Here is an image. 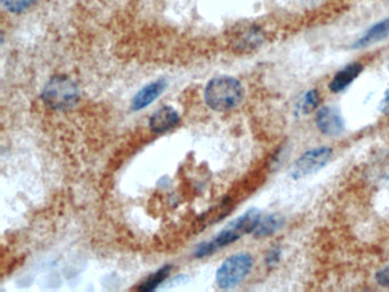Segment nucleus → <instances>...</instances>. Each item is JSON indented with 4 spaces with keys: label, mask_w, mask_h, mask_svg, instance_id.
<instances>
[{
    "label": "nucleus",
    "mask_w": 389,
    "mask_h": 292,
    "mask_svg": "<svg viewBox=\"0 0 389 292\" xmlns=\"http://www.w3.org/2000/svg\"><path fill=\"white\" fill-rule=\"evenodd\" d=\"M244 100V87L239 80L227 75L211 79L205 89V101L211 110H233Z\"/></svg>",
    "instance_id": "1"
},
{
    "label": "nucleus",
    "mask_w": 389,
    "mask_h": 292,
    "mask_svg": "<svg viewBox=\"0 0 389 292\" xmlns=\"http://www.w3.org/2000/svg\"><path fill=\"white\" fill-rule=\"evenodd\" d=\"M42 98L53 110L68 111L78 104L80 94L77 84L71 79L64 75H55L46 82Z\"/></svg>",
    "instance_id": "2"
},
{
    "label": "nucleus",
    "mask_w": 389,
    "mask_h": 292,
    "mask_svg": "<svg viewBox=\"0 0 389 292\" xmlns=\"http://www.w3.org/2000/svg\"><path fill=\"white\" fill-rule=\"evenodd\" d=\"M253 258L246 253H235L221 264L216 273V283L221 289H232L246 279L253 268Z\"/></svg>",
    "instance_id": "3"
},
{
    "label": "nucleus",
    "mask_w": 389,
    "mask_h": 292,
    "mask_svg": "<svg viewBox=\"0 0 389 292\" xmlns=\"http://www.w3.org/2000/svg\"><path fill=\"white\" fill-rule=\"evenodd\" d=\"M260 217H262V215L257 209H250L249 211H246V214L234 219L233 221H230L221 233H218L214 240L209 242L211 249L215 253L221 248L233 244L246 234L253 233Z\"/></svg>",
    "instance_id": "4"
},
{
    "label": "nucleus",
    "mask_w": 389,
    "mask_h": 292,
    "mask_svg": "<svg viewBox=\"0 0 389 292\" xmlns=\"http://www.w3.org/2000/svg\"><path fill=\"white\" fill-rule=\"evenodd\" d=\"M332 156V149L327 146H320L316 149H311L296 160L291 168V177L293 179H300L305 176L311 175L318 172L320 169L328 163Z\"/></svg>",
    "instance_id": "5"
},
{
    "label": "nucleus",
    "mask_w": 389,
    "mask_h": 292,
    "mask_svg": "<svg viewBox=\"0 0 389 292\" xmlns=\"http://www.w3.org/2000/svg\"><path fill=\"white\" fill-rule=\"evenodd\" d=\"M315 121L320 131L327 136H338L344 131V120L334 107H321L316 113Z\"/></svg>",
    "instance_id": "6"
},
{
    "label": "nucleus",
    "mask_w": 389,
    "mask_h": 292,
    "mask_svg": "<svg viewBox=\"0 0 389 292\" xmlns=\"http://www.w3.org/2000/svg\"><path fill=\"white\" fill-rule=\"evenodd\" d=\"M168 82L163 78L156 79V82H150L142 89L137 91L136 95L132 100V110L141 111L152 104L153 102L163 95Z\"/></svg>",
    "instance_id": "7"
},
{
    "label": "nucleus",
    "mask_w": 389,
    "mask_h": 292,
    "mask_svg": "<svg viewBox=\"0 0 389 292\" xmlns=\"http://www.w3.org/2000/svg\"><path fill=\"white\" fill-rule=\"evenodd\" d=\"M179 114L172 107H163L151 116L149 126L153 133H167L179 124Z\"/></svg>",
    "instance_id": "8"
},
{
    "label": "nucleus",
    "mask_w": 389,
    "mask_h": 292,
    "mask_svg": "<svg viewBox=\"0 0 389 292\" xmlns=\"http://www.w3.org/2000/svg\"><path fill=\"white\" fill-rule=\"evenodd\" d=\"M362 65L353 63L343 69L334 75L329 84V88L332 93H341L350 86L362 72Z\"/></svg>",
    "instance_id": "9"
},
{
    "label": "nucleus",
    "mask_w": 389,
    "mask_h": 292,
    "mask_svg": "<svg viewBox=\"0 0 389 292\" xmlns=\"http://www.w3.org/2000/svg\"><path fill=\"white\" fill-rule=\"evenodd\" d=\"M389 36V19L377 23L371 26L367 33H364L363 37L355 42L356 48H363L368 46L373 45L377 42H381Z\"/></svg>",
    "instance_id": "10"
},
{
    "label": "nucleus",
    "mask_w": 389,
    "mask_h": 292,
    "mask_svg": "<svg viewBox=\"0 0 389 292\" xmlns=\"http://www.w3.org/2000/svg\"><path fill=\"white\" fill-rule=\"evenodd\" d=\"M264 42V35L262 30L257 29L255 26H249L240 33L237 37V47L241 51L248 52L253 51L256 47H260Z\"/></svg>",
    "instance_id": "11"
},
{
    "label": "nucleus",
    "mask_w": 389,
    "mask_h": 292,
    "mask_svg": "<svg viewBox=\"0 0 389 292\" xmlns=\"http://www.w3.org/2000/svg\"><path fill=\"white\" fill-rule=\"evenodd\" d=\"M283 219L276 215H267L265 217H260L257 223L253 234L256 237H269L276 230L282 228Z\"/></svg>",
    "instance_id": "12"
},
{
    "label": "nucleus",
    "mask_w": 389,
    "mask_h": 292,
    "mask_svg": "<svg viewBox=\"0 0 389 292\" xmlns=\"http://www.w3.org/2000/svg\"><path fill=\"white\" fill-rule=\"evenodd\" d=\"M170 271H172V266H169V265L161 267L160 270L156 271V273H153L152 275H150L149 277L137 288V290H140V291H153V290L158 289L159 286L163 284V281L168 277L169 274H170Z\"/></svg>",
    "instance_id": "13"
},
{
    "label": "nucleus",
    "mask_w": 389,
    "mask_h": 292,
    "mask_svg": "<svg viewBox=\"0 0 389 292\" xmlns=\"http://www.w3.org/2000/svg\"><path fill=\"white\" fill-rule=\"evenodd\" d=\"M37 0H1L3 6L10 13L20 14L29 10Z\"/></svg>",
    "instance_id": "14"
},
{
    "label": "nucleus",
    "mask_w": 389,
    "mask_h": 292,
    "mask_svg": "<svg viewBox=\"0 0 389 292\" xmlns=\"http://www.w3.org/2000/svg\"><path fill=\"white\" fill-rule=\"evenodd\" d=\"M318 103H320V95H318L316 89H313V91H308L307 94L305 95L300 107H302L304 113H311L318 107Z\"/></svg>",
    "instance_id": "15"
},
{
    "label": "nucleus",
    "mask_w": 389,
    "mask_h": 292,
    "mask_svg": "<svg viewBox=\"0 0 389 292\" xmlns=\"http://www.w3.org/2000/svg\"><path fill=\"white\" fill-rule=\"evenodd\" d=\"M376 280L380 286L389 288V267L377 273Z\"/></svg>",
    "instance_id": "16"
},
{
    "label": "nucleus",
    "mask_w": 389,
    "mask_h": 292,
    "mask_svg": "<svg viewBox=\"0 0 389 292\" xmlns=\"http://www.w3.org/2000/svg\"><path fill=\"white\" fill-rule=\"evenodd\" d=\"M380 109H381L383 113L386 114L389 117V89L386 91L385 96H383L381 104H380Z\"/></svg>",
    "instance_id": "17"
},
{
    "label": "nucleus",
    "mask_w": 389,
    "mask_h": 292,
    "mask_svg": "<svg viewBox=\"0 0 389 292\" xmlns=\"http://www.w3.org/2000/svg\"><path fill=\"white\" fill-rule=\"evenodd\" d=\"M280 258L279 250H274L269 255V260L271 263H276Z\"/></svg>",
    "instance_id": "18"
},
{
    "label": "nucleus",
    "mask_w": 389,
    "mask_h": 292,
    "mask_svg": "<svg viewBox=\"0 0 389 292\" xmlns=\"http://www.w3.org/2000/svg\"><path fill=\"white\" fill-rule=\"evenodd\" d=\"M388 69H389V62H388Z\"/></svg>",
    "instance_id": "19"
}]
</instances>
